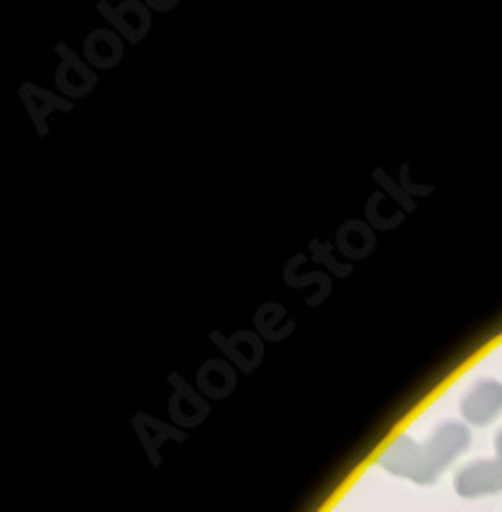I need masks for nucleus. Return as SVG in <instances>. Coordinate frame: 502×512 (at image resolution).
Here are the masks:
<instances>
[{
  "label": "nucleus",
  "instance_id": "obj_1",
  "mask_svg": "<svg viewBox=\"0 0 502 512\" xmlns=\"http://www.w3.org/2000/svg\"><path fill=\"white\" fill-rule=\"evenodd\" d=\"M467 443L469 431L464 425L444 423L426 446H418L408 436L397 438L380 456V464L397 477H408L418 484H431L456 456L462 454Z\"/></svg>",
  "mask_w": 502,
  "mask_h": 512
},
{
  "label": "nucleus",
  "instance_id": "obj_2",
  "mask_svg": "<svg viewBox=\"0 0 502 512\" xmlns=\"http://www.w3.org/2000/svg\"><path fill=\"white\" fill-rule=\"evenodd\" d=\"M502 410V387L495 382L477 384L462 402L464 418L472 423H490Z\"/></svg>",
  "mask_w": 502,
  "mask_h": 512
},
{
  "label": "nucleus",
  "instance_id": "obj_3",
  "mask_svg": "<svg viewBox=\"0 0 502 512\" xmlns=\"http://www.w3.org/2000/svg\"><path fill=\"white\" fill-rule=\"evenodd\" d=\"M502 487V466L500 464H472L456 477V489L462 495L472 497L487 489Z\"/></svg>",
  "mask_w": 502,
  "mask_h": 512
},
{
  "label": "nucleus",
  "instance_id": "obj_4",
  "mask_svg": "<svg viewBox=\"0 0 502 512\" xmlns=\"http://www.w3.org/2000/svg\"><path fill=\"white\" fill-rule=\"evenodd\" d=\"M497 451H500V456H502V433H500V436H497Z\"/></svg>",
  "mask_w": 502,
  "mask_h": 512
}]
</instances>
